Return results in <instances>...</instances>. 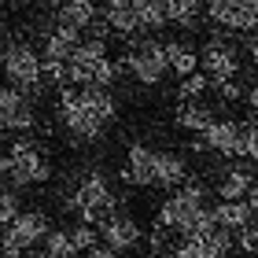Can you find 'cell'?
<instances>
[{"label": "cell", "mask_w": 258, "mask_h": 258, "mask_svg": "<svg viewBox=\"0 0 258 258\" xmlns=\"http://www.w3.org/2000/svg\"><path fill=\"white\" fill-rule=\"evenodd\" d=\"M67 207L81 218V225H92V229H96V225H103V221L114 214L118 199H114L107 177H103L100 170H92V173L81 177V184L74 188V196L67 199Z\"/></svg>", "instance_id": "cell-1"}, {"label": "cell", "mask_w": 258, "mask_h": 258, "mask_svg": "<svg viewBox=\"0 0 258 258\" xmlns=\"http://www.w3.org/2000/svg\"><path fill=\"white\" fill-rule=\"evenodd\" d=\"M4 177H11L15 188H30V184H44L52 177V162L41 155L33 140H15L4 155Z\"/></svg>", "instance_id": "cell-2"}, {"label": "cell", "mask_w": 258, "mask_h": 258, "mask_svg": "<svg viewBox=\"0 0 258 258\" xmlns=\"http://www.w3.org/2000/svg\"><path fill=\"white\" fill-rule=\"evenodd\" d=\"M48 214L41 210H22V214L11 221L0 236V258H22L26 251H33L37 243L48 236Z\"/></svg>", "instance_id": "cell-3"}, {"label": "cell", "mask_w": 258, "mask_h": 258, "mask_svg": "<svg viewBox=\"0 0 258 258\" xmlns=\"http://www.w3.org/2000/svg\"><path fill=\"white\" fill-rule=\"evenodd\" d=\"M0 67H4V78L11 81V89H19L22 96H26V92H37V89L44 85L41 55L33 52L30 44H4Z\"/></svg>", "instance_id": "cell-4"}, {"label": "cell", "mask_w": 258, "mask_h": 258, "mask_svg": "<svg viewBox=\"0 0 258 258\" xmlns=\"http://www.w3.org/2000/svg\"><path fill=\"white\" fill-rule=\"evenodd\" d=\"M59 118L67 125V133L74 137V140H85V144H89V140H100L103 129H107L96 114L85 107L81 89H74V85H63L59 89Z\"/></svg>", "instance_id": "cell-5"}, {"label": "cell", "mask_w": 258, "mask_h": 258, "mask_svg": "<svg viewBox=\"0 0 258 258\" xmlns=\"http://www.w3.org/2000/svg\"><path fill=\"white\" fill-rule=\"evenodd\" d=\"M199 207H207V188H203V181H184L177 192H170V199L159 207V221H155V229H173L177 232L184 225V218L196 214Z\"/></svg>", "instance_id": "cell-6"}, {"label": "cell", "mask_w": 258, "mask_h": 258, "mask_svg": "<svg viewBox=\"0 0 258 258\" xmlns=\"http://www.w3.org/2000/svg\"><path fill=\"white\" fill-rule=\"evenodd\" d=\"M207 19L221 30H258V0H207Z\"/></svg>", "instance_id": "cell-7"}, {"label": "cell", "mask_w": 258, "mask_h": 258, "mask_svg": "<svg viewBox=\"0 0 258 258\" xmlns=\"http://www.w3.org/2000/svg\"><path fill=\"white\" fill-rule=\"evenodd\" d=\"M107 59V41L103 37H89V41H81L74 55L67 59V85H81V89H89L92 85V74H96V67Z\"/></svg>", "instance_id": "cell-8"}, {"label": "cell", "mask_w": 258, "mask_h": 258, "mask_svg": "<svg viewBox=\"0 0 258 258\" xmlns=\"http://www.w3.org/2000/svg\"><path fill=\"white\" fill-rule=\"evenodd\" d=\"M122 67L140 81V85H159V81L166 78V70H170L166 67V52H162L159 41H144L140 48H133Z\"/></svg>", "instance_id": "cell-9"}, {"label": "cell", "mask_w": 258, "mask_h": 258, "mask_svg": "<svg viewBox=\"0 0 258 258\" xmlns=\"http://www.w3.org/2000/svg\"><path fill=\"white\" fill-rule=\"evenodd\" d=\"M199 67H203V74L210 78V85H221V81H236L240 74V55L232 48L229 41H207L203 55H199Z\"/></svg>", "instance_id": "cell-10"}, {"label": "cell", "mask_w": 258, "mask_h": 258, "mask_svg": "<svg viewBox=\"0 0 258 258\" xmlns=\"http://www.w3.org/2000/svg\"><path fill=\"white\" fill-rule=\"evenodd\" d=\"M37 125V114H33L30 96H22L19 89H4L0 85V129L8 133H26V129Z\"/></svg>", "instance_id": "cell-11"}, {"label": "cell", "mask_w": 258, "mask_h": 258, "mask_svg": "<svg viewBox=\"0 0 258 258\" xmlns=\"http://www.w3.org/2000/svg\"><path fill=\"white\" fill-rule=\"evenodd\" d=\"M100 232V243H107V247L114 251V254H122V251H137L140 247V240H144V232H140V225L129 214H114L103 221V225L96 229Z\"/></svg>", "instance_id": "cell-12"}, {"label": "cell", "mask_w": 258, "mask_h": 258, "mask_svg": "<svg viewBox=\"0 0 258 258\" xmlns=\"http://www.w3.org/2000/svg\"><path fill=\"white\" fill-rule=\"evenodd\" d=\"M240 133H243L240 122H232V118H214L203 133H199V137H203L199 144L210 148V151H218V155H229V159H232V155H240ZM199 144H196V148H199Z\"/></svg>", "instance_id": "cell-13"}, {"label": "cell", "mask_w": 258, "mask_h": 258, "mask_svg": "<svg viewBox=\"0 0 258 258\" xmlns=\"http://www.w3.org/2000/svg\"><path fill=\"white\" fill-rule=\"evenodd\" d=\"M184 181H188V162L181 155H173V151H155V177H151V184L166 188V192H177Z\"/></svg>", "instance_id": "cell-14"}, {"label": "cell", "mask_w": 258, "mask_h": 258, "mask_svg": "<svg viewBox=\"0 0 258 258\" xmlns=\"http://www.w3.org/2000/svg\"><path fill=\"white\" fill-rule=\"evenodd\" d=\"M122 177H125L129 184H140V188H148L151 177H155V151H151L148 144H133V148H129V155H125Z\"/></svg>", "instance_id": "cell-15"}, {"label": "cell", "mask_w": 258, "mask_h": 258, "mask_svg": "<svg viewBox=\"0 0 258 258\" xmlns=\"http://www.w3.org/2000/svg\"><path fill=\"white\" fill-rule=\"evenodd\" d=\"M81 44V33L78 30H67V26H55L48 37H44V48H41V59L44 63H67L74 48Z\"/></svg>", "instance_id": "cell-16"}, {"label": "cell", "mask_w": 258, "mask_h": 258, "mask_svg": "<svg viewBox=\"0 0 258 258\" xmlns=\"http://www.w3.org/2000/svg\"><path fill=\"white\" fill-rule=\"evenodd\" d=\"M96 19H100V11H96V0H67V4L59 8V26L67 30H89V26H96Z\"/></svg>", "instance_id": "cell-17"}, {"label": "cell", "mask_w": 258, "mask_h": 258, "mask_svg": "<svg viewBox=\"0 0 258 258\" xmlns=\"http://www.w3.org/2000/svg\"><path fill=\"white\" fill-rule=\"evenodd\" d=\"M162 52H166V67H170L177 78H188V74H196V70H199V52L192 48V44L170 41V44H162Z\"/></svg>", "instance_id": "cell-18"}, {"label": "cell", "mask_w": 258, "mask_h": 258, "mask_svg": "<svg viewBox=\"0 0 258 258\" xmlns=\"http://www.w3.org/2000/svg\"><path fill=\"white\" fill-rule=\"evenodd\" d=\"M251 170L247 166H232V170H225L221 173V184H218V196H221V203H236V199H243L247 196V188H251Z\"/></svg>", "instance_id": "cell-19"}, {"label": "cell", "mask_w": 258, "mask_h": 258, "mask_svg": "<svg viewBox=\"0 0 258 258\" xmlns=\"http://www.w3.org/2000/svg\"><path fill=\"white\" fill-rule=\"evenodd\" d=\"M214 210V221H218V229H225V232H240L243 225H251V210L243 199H236V203H218V207H210Z\"/></svg>", "instance_id": "cell-20"}, {"label": "cell", "mask_w": 258, "mask_h": 258, "mask_svg": "<svg viewBox=\"0 0 258 258\" xmlns=\"http://www.w3.org/2000/svg\"><path fill=\"white\" fill-rule=\"evenodd\" d=\"M166 22H177L181 30H196L199 22V0H162Z\"/></svg>", "instance_id": "cell-21"}, {"label": "cell", "mask_w": 258, "mask_h": 258, "mask_svg": "<svg viewBox=\"0 0 258 258\" xmlns=\"http://www.w3.org/2000/svg\"><path fill=\"white\" fill-rule=\"evenodd\" d=\"M214 122V114H210V107L207 103H199V100H192V103H181V111H177V125L181 129H192V133H203V129Z\"/></svg>", "instance_id": "cell-22"}, {"label": "cell", "mask_w": 258, "mask_h": 258, "mask_svg": "<svg viewBox=\"0 0 258 258\" xmlns=\"http://www.w3.org/2000/svg\"><path fill=\"white\" fill-rule=\"evenodd\" d=\"M137 22L140 30L155 33L166 26V8H162V0H137Z\"/></svg>", "instance_id": "cell-23"}, {"label": "cell", "mask_w": 258, "mask_h": 258, "mask_svg": "<svg viewBox=\"0 0 258 258\" xmlns=\"http://www.w3.org/2000/svg\"><path fill=\"white\" fill-rule=\"evenodd\" d=\"M107 30L122 33V37H133L140 33V22H137V8H107Z\"/></svg>", "instance_id": "cell-24"}, {"label": "cell", "mask_w": 258, "mask_h": 258, "mask_svg": "<svg viewBox=\"0 0 258 258\" xmlns=\"http://www.w3.org/2000/svg\"><path fill=\"white\" fill-rule=\"evenodd\" d=\"M41 243H44V247H41V258H78L74 243H70V236H67L63 229H52Z\"/></svg>", "instance_id": "cell-25"}, {"label": "cell", "mask_w": 258, "mask_h": 258, "mask_svg": "<svg viewBox=\"0 0 258 258\" xmlns=\"http://www.w3.org/2000/svg\"><path fill=\"white\" fill-rule=\"evenodd\" d=\"M22 214V199H19V192L15 188H0V225H11Z\"/></svg>", "instance_id": "cell-26"}, {"label": "cell", "mask_w": 258, "mask_h": 258, "mask_svg": "<svg viewBox=\"0 0 258 258\" xmlns=\"http://www.w3.org/2000/svg\"><path fill=\"white\" fill-rule=\"evenodd\" d=\"M67 236H70V243H74V251H78V254H81V251H92V247L100 243V232L92 229V225H81V221L67 232Z\"/></svg>", "instance_id": "cell-27"}, {"label": "cell", "mask_w": 258, "mask_h": 258, "mask_svg": "<svg viewBox=\"0 0 258 258\" xmlns=\"http://www.w3.org/2000/svg\"><path fill=\"white\" fill-rule=\"evenodd\" d=\"M207 89H210V78H207V74H199V70H196V74H188V78H181V100H184V103L199 100Z\"/></svg>", "instance_id": "cell-28"}, {"label": "cell", "mask_w": 258, "mask_h": 258, "mask_svg": "<svg viewBox=\"0 0 258 258\" xmlns=\"http://www.w3.org/2000/svg\"><path fill=\"white\" fill-rule=\"evenodd\" d=\"M240 155L251 159V162H258V122L243 125V133H240Z\"/></svg>", "instance_id": "cell-29"}, {"label": "cell", "mask_w": 258, "mask_h": 258, "mask_svg": "<svg viewBox=\"0 0 258 258\" xmlns=\"http://www.w3.org/2000/svg\"><path fill=\"white\" fill-rule=\"evenodd\" d=\"M232 243H236L240 251H247V254H258V225L251 221V225H243L236 236H232Z\"/></svg>", "instance_id": "cell-30"}, {"label": "cell", "mask_w": 258, "mask_h": 258, "mask_svg": "<svg viewBox=\"0 0 258 258\" xmlns=\"http://www.w3.org/2000/svg\"><path fill=\"white\" fill-rule=\"evenodd\" d=\"M243 203H247L251 214H258V181H251V188H247V196H243Z\"/></svg>", "instance_id": "cell-31"}, {"label": "cell", "mask_w": 258, "mask_h": 258, "mask_svg": "<svg viewBox=\"0 0 258 258\" xmlns=\"http://www.w3.org/2000/svg\"><path fill=\"white\" fill-rule=\"evenodd\" d=\"M89 258H118V254H114L111 247H107V243H96V247H92V251H85Z\"/></svg>", "instance_id": "cell-32"}, {"label": "cell", "mask_w": 258, "mask_h": 258, "mask_svg": "<svg viewBox=\"0 0 258 258\" xmlns=\"http://www.w3.org/2000/svg\"><path fill=\"white\" fill-rule=\"evenodd\" d=\"M247 103H251V111H254V122H258V85L247 89Z\"/></svg>", "instance_id": "cell-33"}, {"label": "cell", "mask_w": 258, "mask_h": 258, "mask_svg": "<svg viewBox=\"0 0 258 258\" xmlns=\"http://www.w3.org/2000/svg\"><path fill=\"white\" fill-rule=\"evenodd\" d=\"M107 8H137V0H107Z\"/></svg>", "instance_id": "cell-34"}, {"label": "cell", "mask_w": 258, "mask_h": 258, "mask_svg": "<svg viewBox=\"0 0 258 258\" xmlns=\"http://www.w3.org/2000/svg\"><path fill=\"white\" fill-rule=\"evenodd\" d=\"M251 63H254V70H258V37H251Z\"/></svg>", "instance_id": "cell-35"}, {"label": "cell", "mask_w": 258, "mask_h": 258, "mask_svg": "<svg viewBox=\"0 0 258 258\" xmlns=\"http://www.w3.org/2000/svg\"><path fill=\"white\" fill-rule=\"evenodd\" d=\"M37 4H44V8H63L67 0H37Z\"/></svg>", "instance_id": "cell-36"}, {"label": "cell", "mask_w": 258, "mask_h": 258, "mask_svg": "<svg viewBox=\"0 0 258 258\" xmlns=\"http://www.w3.org/2000/svg\"><path fill=\"white\" fill-rule=\"evenodd\" d=\"M151 258H173V254H162V251H155V254H151Z\"/></svg>", "instance_id": "cell-37"}, {"label": "cell", "mask_w": 258, "mask_h": 258, "mask_svg": "<svg viewBox=\"0 0 258 258\" xmlns=\"http://www.w3.org/2000/svg\"><path fill=\"white\" fill-rule=\"evenodd\" d=\"M0 55H4V37H0Z\"/></svg>", "instance_id": "cell-38"}]
</instances>
